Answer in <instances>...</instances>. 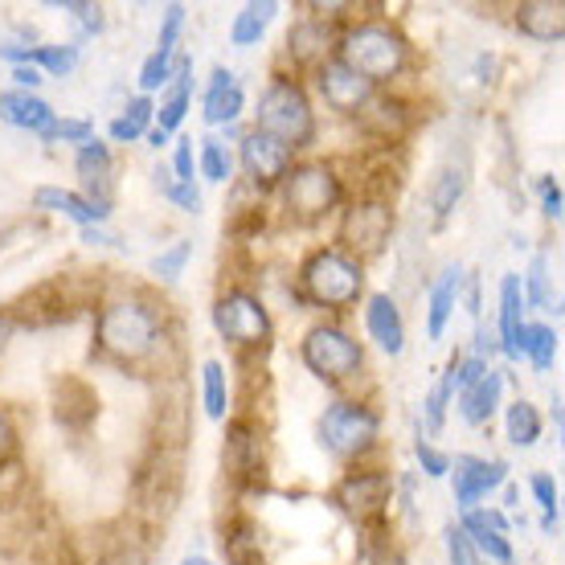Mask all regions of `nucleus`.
<instances>
[{
	"mask_svg": "<svg viewBox=\"0 0 565 565\" xmlns=\"http://www.w3.org/2000/svg\"><path fill=\"white\" fill-rule=\"evenodd\" d=\"M160 316L143 299H111L95 320V340L99 349L119 365H143L160 349Z\"/></svg>",
	"mask_w": 565,
	"mask_h": 565,
	"instance_id": "obj_1",
	"label": "nucleus"
},
{
	"mask_svg": "<svg viewBox=\"0 0 565 565\" xmlns=\"http://www.w3.org/2000/svg\"><path fill=\"white\" fill-rule=\"evenodd\" d=\"M340 62L356 71L369 86L390 83L406 71L411 62V45L397 29L382 25V21H365V25H353L344 38H340Z\"/></svg>",
	"mask_w": 565,
	"mask_h": 565,
	"instance_id": "obj_2",
	"label": "nucleus"
},
{
	"mask_svg": "<svg viewBox=\"0 0 565 565\" xmlns=\"http://www.w3.org/2000/svg\"><path fill=\"white\" fill-rule=\"evenodd\" d=\"M299 282H303V296L316 308L344 311L353 308L356 299H361V291H365V267L353 255H344L340 246H324V250H316L303 263Z\"/></svg>",
	"mask_w": 565,
	"mask_h": 565,
	"instance_id": "obj_3",
	"label": "nucleus"
},
{
	"mask_svg": "<svg viewBox=\"0 0 565 565\" xmlns=\"http://www.w3.org/2000/svg\"><path fill=\"white\" fill-rule=\"evenodd\" d=\"M255 131L270 136V140H279L287 152H296V148H308L316 140V115H311V103L308 95L299 90V83H270L263 90V99H258V111H255Z\"/></svg>",
	"mask_w": 565,
	"mask_h": 565,
	"instance_id": "obj_4",
	"label": "nucleus"
},
{
	"mask_svg": "<svg viewBox=\"0 0 565 565\" xmlns=\"http://www.w3.org/2000/svg\"><path fill=\"white\" fill-rule=\"evenodd\" d=\"M316 435H320V447L337 459H361L377 447V435H382V418L377 411H369L365 402H332L320 423H316Z\"/></svg>",
	"mask_w": 565,
	"mask_h": 565,
	"instance_id": "obj_5",
	"label": "nucleus"
},
{
	"mask_svg": "<svg viewBox=\"0 0 565 565\" xmlns=\"http://www.w3.org/2000/svg\"><path fill=\"white\" fill-rule=\"evenodd\" d=\"M299 356H303V365H308L320 382H332V385L356 377L361 365H365L361 344H356V340L337 324L311 328L308 337H303V344H299Z\"/></svg>",
	"mask_w": 565,
	"mask_h": 565,
	"instance_id": "obj_6",
	"label": "nucleus"
},
{
	"mask_svg": "<svg viewBox=\"0 0 565 565\" xmlns=\"http://www.w3.org/2000/svg\"><path fill=\"white\" fill-rule=\"evenodd\" d=\"M337 201L340 181L332 164H324V160H308V164H299V169L282 177V205L299 222H320V217L337 210Z\"/></svg>",
	"mask_w": 565,
	"mask_h": 565,
	"instance_id": "obj_7",
	"label": "nucleus"
},
{
	"mask_svg": "<svg viewBox=\"0 0 565 565\" xmlns=\"http://www.w3.org/2000/svg\"><path fill=\"white\" fill-rule=\"evenodd\" d=\"M213 328H217L230 344L258 349V344H267V337H270V316H267V308H263V299L234 287V291H226V296L213 303Z\"/></svg>",
	"mask_w": 565,
	"mask_h": 565,
	"instance_id": "obj_8",
	"label": "nucleus"
},
{
	"mask_svg": "<svg viewBox=\"0 0 565 565\" xmlns=\"http://www.w3.org/2000/svg\"><path fill=\"white\" fill-rule=\"evenodd\" d=\"M394 234V210H390V201H373V198H361L349 205L344 213V222H340V238L344 246L353 250V258H373L385 250V242ZM344 250V255H349Z\"/></svg>",
	"mask_w": 565,
	"mask_h": 565,
	"instance_id": "obj_9",
	"label": "nucleus"
},
{
	"mask_svg": "<svg viewBox=\"0 0 565 565\" xmlns=\"http://www.w3.org/2000/svg\"><path fill=\"white\" fill-rule=\"evenodd\" d=\"M332 500L361 524L382 521L385 509H390V500H394V476H390V471H349V476L337 483V495H332Z\"/></svg>",
	"mask_w": 565,
	"mask_h": 565,
	"instance_id": "obj_10",
	"label": "nucleus"
},
{
	"mask_svg": "<svg viewBox=\"0 0 565 565\" xmlns=\"http://www.w3.org/2000/svg\"><path fill=\"white\" fill-rule=\"evenodd\" d=\"M455 509L471 512L483 495H492L495 488H504L509 480V463L504 459H480V455H455Z\"/></svg>",
	"mask_w": 565,
	"mask_h": 565,
	"instance_id": "obj_11",
	"label": "nucleus"
},
{
	"mask_svg": "<svg viewBox=\"0 0 565 565\" xmlns=\"http://www.w3.org/2000/svg\"><path fill=\"white\" fill-rule=\"evenodd\" d=\"M316 86H320V95H324L328 107L340 115H361L365 103L373 99V86L356 71H349L340 57H324V62L316 66Z\"/></svg>",
	"mask_w": 565,
	"mask_h": 565,
	"instance_id": "obj_12",
	"label": "nucleus"
},
{
	"mask_svg": "<svg viewBox=\"0 0 565 565\" xmlns=\"http://www.w3.org/2000/svg\"><path fill=\"white\" fill-rule=\"evenodd\" d=\"M238 156H242V172L250 177L255 189H270V184H279L291 172V152L279 140L263 136V131H246L238 143Z\"/></svg>",
	"mask_w": 565,
	"mask_h": 565,
	"instance_id": "obj_13",
	"label": "nucleus"
},
{
	"mask_svg": "<svg viewBox=\"0 0 565 565\" xmlns=\"http://www.w3.org/2000/svg\"><path fill=\"white\" fill-rule=\"evenodd\" d=\"M467 533V541L476 545V553L480 557H488V562L495 565H512V545H509V516L495 509H471L463 512V524H459Z\"/></svg>",
	"mask_w": 565,
	"mask_h": 565,
	"instance_id": "obj_14",
	"label": "nucleus"
},
{
	"mask_svg": "<svg viewBox=\"0 0 565 565\" xmlns=\"http://www.w3.org/2000/svg\"><path fill=\"white\" fill-rule=\"evenodd\" d=\"M74 169L83 177V198L111 213V148L103 140H86L74 156Z\"/></svg>",
	"mask_w": 565,
	"mask_h": 565,
	"instance_id": "obj_15",
	"label": "nucleus"
},
{
	"mask_svg": "<svg viewBox=\"0 0 565 565\" xmlns=\"http://www.w3.org/2000/svg\"><path fill=\"white\" fill-rule=\"evenodd\" d=\"M54 414L66 430H86L99 418V394L83 377H62L54 390Z\"/></svg>",
	"mask_w": 565,
	"mask_h": 565,
	"instance_id": "obj_16",
	"label": "nucleus"
},
{
	"mask_svg": "<svg viewBox=\"0 0 565 565\" xmlns=\"http://www.w3.org/2000/svg\"><path fill=\"white\" fill-rule=\"evenodd\" d=\"M0 119L9 124V128H21V131H33L38 140H42L50 124H54V107L42 99V95H33V90H4L0 95Z\"/></svg>",
	"mask_w": 565,
	"mask_h": 565,
	"instance_id": "obj_17",
	"label": "nucleus"
},
{
	"mask_svg": "<svg viewBox=\"0 0 565 565\" xmlns=\"http://www.w3.org/2000/svg\"><path fill=\"white\" fill-rule=\"evenodd\" d=\"M495 349L521 361L524 344V296H521V275H504L500 279V332H495Z\"/></svg>",
	"mask_w": 565,
	"mask_h": 565,
	"instance_id": "obj_18",
	"label": "nucleus"
},
{
	"mask_svg": "<svg viewBox=\"0 0 565 565\" xmlns=\"http://www.w3.org/2000/svg\"><path fill=\"white\" fill-rule=\"evenodd\" d=\"M365 332L373 337V344L390 356H397L406 349V320H402V311H397V303L390 296H369Z\"/></svg>",
	"mask_w": 565,
	"mask_h": 565,
	"instance_id": "obj_19",
	"label": "nucleus"
},
{
	"mask_svg": "<svg viewBox=\"0 0 565 565\" xmlns=\"http://www.w3.org/2000/svg\"><path fill=\"white\" fill-rule=\"evenodd\" d=\"M0 57H9L13 66H33L42 74L66 78L78 66V45H0Z\"/></svg>",
	"mask_w": 565,
	"mask_h": 565,
	"instance_id": "obj_20",
	"label": "nucleus"
},
{
	"mask_svg": "<svg viewBox=\"0 0 565 565\" xmlns=\"http://www.w3.org/2000/svg\"><path fill=\"white\" fill-rule=\"evenodd\" d=\"M33 205L45 213H62V217H71L78 226H103L111 213L99 210V205H90L83 193H74V189H57V184H42L38 193H33Z\"/></svg>",
	"mask_w": 565,
	"mask_h": 565,
	"instance_id": "obj_21",
	"label": "nucleus"
},
{
	"mask_svg": "<svg viewBox=\"0 0 565 565\" xmlns=\"http://www.w3.org/2000/svg\"><path fill=\"white\" fill-rule=\"evenodd\" d=\"M516 29L533 42H562L565 4L562 0H524V4H516Z\"/></svg>",
	"mask_w": 565,
	"mask_h": 565,
	"instance_id": "obj_22",
	"label": "nucleus"
},
{
	"mask_svg": "<svg viewBox=\"0 0 565 565\" xmlns=\"http://www.w3.org/2000/svg\"><path fill=\"white\" fill-rule=\"evenodd\" d=\"M459 291H463V270L447 267L430 287V299H426V337L430 340H443L455 316V303H459Z\"/></svg>",
	"mask_w": 565,
	"mask_h": 565,
	"instance_id": "obj_23",
	"label": "nucleus"
},
{
	"mask_svg": "<svg viewBox=\"0 0 565 565\" xmlns=\"http://www.w3.org/2000/svg\"><path fill=\"white\" fill-rule=\"evenodd\" d=\"M242 107H246V95H242L238 78H234L226 66H217L210 78V90H205V107H201L205 124H210V128H217V124H234V119L242 115Z\"/></svg>",
	"mask_w": 565,
	"mask_h": 565,
	"instance_id": "obj_24",
	"label": "nucleus"
},
{
	"mask_svg": "<svg viewBox=\"0 0 565 565\" xmlns=\"http://www.w3.org/2000/svg\"><path fill=\"white\" fill-rule=\"evenodd\" d=\"M328 50H332V29H328L324 17H303L287 33V54L296 57L299 66H320Z\"/></svg>",
	"mask_w": 565,
	"mask_h": 565,
	"instance_id": "obj_25",
	"label": "nucleus"
},
{
	"mask_svg": "<svg viewBox=\"0 0 565 565\" xmlns=\"http://www.w3.org/2000/svg\"><path fill=\"white\" fill-rule=\"evenodd\" d=\"M189 103H193V62H189V57H177L169 99L156 107V128L164 131V136H172V131L184 124V115H189Z\"/></svg>",
	"mask_w": 565,
	"mask_h": 565,
	"instance_id": "obj_26",
	"label": "nucleus"
},
{
	"mask_svg": "<svg viewBox=\"0 0 565 565\" xmlns=\"http://www.w3.org/2000/svg\"><path fill=\"white\" fill-rule=\"evenodd\" d=\"M500 394H504V373L500 369H488L480 382L459 394V418L471 426H483L500 406Z\"/></svg>",
	"mask_w": 565,
	"mask_h": 565,
	"instance_id": "obj_27",
	"label": "nucleus"
},
{
	"mask_svg": "<svg viewBox=\"0 0 565 565\" xmlns=\"http://www.w3.org/2000/svg\"><path fill=\"white\" fill-rule=\"evenodd\" d=\"M361 128L373 136V140L382 143H394L406 136V128H411V115H406V107L397 99H373L365 103V111H361Z\"/></svg>",
	"mask_w": 565,
	"mask_h": 565,
	"instance_id": "obj_28",
	"label": "nucleus"
},
{
	"mask_svg": "<svg viewBox=\"0 0 565 565\" xmlns=\"http://www.w3.org/2000/svg\"><path fill=\"white\" fill-rule=\"evenodd\" d=\"M222 459H226L230 476H238V480H246L250 471H258V435L250 423H242V418H234V423L226 426V451H222Z\"/></svg>",
	"mask_w": 565,
	"mask_h": 565,
	"instance_id": "obj_29",
	"label": "nucleus"
},
{
	"mask_svg": "<svg viewBox=\"0 0 565 565\" xmlns=\"http://www.w3.org/2000/svg\"><path fill=\"white\" fill-rule=\"evenodd\" d=\"M275 17H279V4H275V0H250V4H242V13L234 17V25H230V42L242 45V50H246V45H258Z\"/></svg>",
	"mask_w": 565,
	"mask_h": 565,
	"instance_id": "obj_30",
	"label": "nucleus"
},
{
	"mask_svg": "<svg viewBox=\"0 0 565 565\" xmlns=\"http://www.w3.org/2000/svg\"><path fill=\"white\" fill-rule=\"evenodd\" d=\"M504 435H509L512 447H533L541 438V414L533 402L516 397L509 411H504Z\"/></svg>",
	"mask_w": 565,
	"mask_h": 565,
	"instance_id": "obj_31",
	"label": "nucleus"
},
{
	"mask_svg": "<svg viewBox=\"0 0 565 565\" xmlns=\"http://www.w3.org/2000/svg\"><path fill=\"white\" fill-rule=\"evenodd\" d=\"M463 189H467V172L463 169H438L435 172V181H430V213L435 217H447V213H455V205H459V198H463Z\"/></svg>",
	"mask_w": 565,
	"mask_h": 565,
	"instance_id": "obj_32",
	"label": "nucleus"
},
{
	"mask_svg": "<svg viewBox=\"0 0 565 565\" xmlns=\"http://www.w3.org/2000/svg\"><path fill=\"white\" fill-rule=\"evenodd\" d=\"M521 356H529L537 373H550L553 361H557V332L550 324H524Z\"/></svg>",
	"mask_w": 565,
	"mask_h": 565,
	"instance_id": "obj_33",
	"label": "nucleus"
},
{
	"mask_svg": "<svg viewBox=\"0 0 565 565\" xmlns=\"http://www.w3.org/2000/svg\"><path fill=\"white\" fill-rule=\"evenodd\" d=\"M201 394H205V414L222 423L230 411L226 365H222V361H205V365H201Z\"/></svg>",
	"mask_w": 565,
	"mask_h": 565,
	"instance_id": "obj_34",
	"label": "nucleus"
},
{
	"mask_svg": "<svg viewBox=\"0 0 565 565\" xmlns=\"http://www.w3.org/2000/svg\"><path fill=\"white\" fill-rule=\"evenodd\" d=\"M152 111H156L152 99H148V95H136V99L128 103V111L111 124V140L131 143V140H140V136H148V119H152Z\"/></svg>",
	"mask_w": 565,
	"mask_h": 565,
	"instance_id": "obj_35",
	"label": "nucleus"
},
{
	"mask_svg": "<svg viewBox=\"0 0 565 565\" xmlns=\"http://www.w3.org/2000/svg\"><path fill=\"white\" fill-rule=\"evenodd\" d=\"M156 189H160V193H164V198H169L181 213H201V189L198 184L177 181L172 169H164V164L156 169Z\"/></svg>",
	"mask_w": 565,
	"mask_h": 565,
	"instance_id": "obj_36",
	"label": "nucleus"
},
{
	"mask_svg": "<svg viewBox=\"0 0 565 565\" xmlns=\"http://www.w3.org/2000/svg\"><path fill=\"white\" fill-rule=\"evenodd\" d=\"M524 308H550V258L537 255L529 263V275L521 282Z\"/></svg>",
	"mask_w": 565,
	"mask_h": 565,
	"instance_id": "obj_37",
	"label": "nucleus"
},
{
	"mask_svg": "<svg viewBox=\"0 0 565 565\" xmlns=\"http://www.w3.org/2000/svg\"><path fill=\"white\" fill-rule=\"evenodd\" d=\"M201 177L213 184H226L230 181V169H234V160H230L226 143L222 140H201Z\"/></svg>",
	"mask_w": 565,
	"mask_h": 565,
	"instance_id": "obj_38",
	"label": "nucleus"
},
{
	"mask_svg": "<svg viewBox=\"0 0 565 565\" xmlns=\"http://www.w3.org/2000/svg\"><path fill=\"white\" fill-rule=\"evenodd\" d=\"M172 71H177V57L152 50V54H148V62L140 66V90L148 95V90H160V86H169L172 83Z\"/></svg>",
	"mask_w": 565,
	"mask_h": 565,
	"instance_id": "obj_39",
	"label": "nucleus"
},
{
	"mask_svg": "<svg viewBox=\"0 0 565 565\" xmlns=\"http://www.w3.org/2000/svg\"><path fill=\"white\" fill-rule=\"evenodd\" d=\"M189 258H193V242L189 238H181V242H172L169 250H160V255L152 258V270L156 275H160V279H177V275H181L184 270V263H189Z\"/></svg>",
	"mask_w": 565,
	"mask_h": 565,
	"instance_id": "obj_40",
	"label": "nucleus"
},
{
	"mask_svg": "<svg viewBox=\"0 0 565 565\" xmlns=\"http://www.w3.org/2000/svg\"><path fill=\"white\" fill-rule=\"evenodd\" d=\"M455 397V382H451V369H447V373H443V382L435 385V390H430V394H426V423L435 426H443V418H447V402H451Z\"/></svg>",
	"mask_w": 565,
	"mask_h": 565,
	"instance_id": "obj_41",
	"label": "nucleus"
},
{
	"mask_svg": "<svg viewBox=\"0 0 565 565\" xmlns=\"http://www.w3.org/2000/svg\"><path fill=\"white\" fill-rule=\"evenodd\" d=\"M42 140L45 143H50V140H62V143H78V148H83L86 140H95V128H90L86 119H54Z\"/></svg>",
	"mask_w": 565,
	"mask_h": 565,
	"instance_id": "obj_42",
	"label": "nucleus"
},
{
	"mask_svg": "<svg viewBox=\"0 0 565 565\" xmlns=\"http://www.w3.org/2000/svg\"><path fill=\"white\" fill-rule=\"evenodd\" d=\"M529 488H533V495H537L541 512H545V529H553L557 524V500H562V492H557V483H553V476H533L529 480Z\"/></svg>",
	"mask_w": 565,
	"mask_h": 565,
	"instance_id": "obj_43",
	"label": "nucleus"
},
{
	"mask_svg": "<svg viewBox=\"0 0 565 565\" xmlns=\"http://www.w3.org/2000/svg\"><path fill=\"white\" fill-rule=\"evenodd\" d=\"M447 553H451V565H483V557L476 553V545L467 541L459 524H447Z\"/></svg>",
	"mask_w": 565,
	"mask_h": 565,
	"instance_id": "obj_44",
	"label": "nucleus"
},
{
	"mask_svg": "<svg viewBox=\"0 0 565 565\" xmlns=\"http://www.w3.org/2000/svg\"><path fill=\"white\" fill-rule=\"evenodd\" d=\"M181 29H184V4H169V9H164V25H160V42H156V50H160V54H177Z\"/></svg>",
	"mask_w": 565,
	"mask_h": 565,
	"instance_id": "obj_45",
	"label": "nucleus"
},
{
	"mask_svg": "<svg viewBox=\"0 0 565 565\" xmlns=\"http://www.w3.org/2000/svg\"><path fill=\"white\" fill-rule=\"evenodd\" d=\"M414 455H418V463H423V471L430 476V480H443V476L451 471V455H443L438 447H430L426 438L414 443Z\"/></svg>",
	"mask_w": 565,
	"mask_h": 565,
	"instance_id": "obj_46",
	"label": "nucleus"
},
{
	"mask_svg": "<svg viewBox=\"0 0 565 565\" xmlns=\"http://www.w3.org/2000/svg\"><path fill=\"white\" fill-rule=\"evenodd\" d=\"M62 9H66L78 25H83V33H99V29H103V9H99V4H86V0H66Z\"/></svg>",
	"mask_w": 565,
	"mask_h": 565,
	"instance_id": "obj_47",
	"label": "nucleus"
},
{
	"mask_svg": "<svg viewBox=\"0 0 565 565\" xmlns=\"http://www.w3.org/2000/svg\"><path fill=\"white\" fill-rule=\"evenodd\" d=\"M353 565H402V557H397L394 545H382V541H365Z\"/></svg>",
	"mask_w": 565,
	"mask_h": 565,
	"instance_id": "obj_48",
	"label": "nucleus"
},
{
	"mask_svg": "<svg viewBox=\"0 0 565 565\" xmlns=\"http://www.w3.org/2000/svg\"><path fill=\"white\" fill-rule=\"evenodd\" d=\"M537 189H541V210H545V217H562V205H565V198H562V184L553 181V177H541L537 181Z\"/></svg>",
	"mask_w": 565,
	"mask_h": 565,
	"instance_id": "obj_49",
	"label": "nucleus"
},
{
	"mask_svg": "<svg viewBox=\"0 0 565 565\" xmlns=\"http://www.w3.org/2000/svg\"><path fill=\"white\" fill-rule=\"evenodd\" d=\"M172 177L184 184H193V140L177 143V156H172Z\"/></svg>",
	"mask_w": 565,
	"mask_h": 565,
	"instance_id": "obj_50",
	"label": "nucleus"
},
{
	"mask_svg": "<svg viewBox=\"0 0 565 565\" xmlns=\"http://www.w3.org/2000/svg\"><path fill=\"white\" fill-rule=\"evenodd\" d=\"M17 455V430H13V423L4 418V411H0V467L9 463Z\"/></svg>",
	"mask_w": 565,
	"mask_h": 565,
	"instance_id": "obj_51",
	"label": "nucleus"
},
{
	"mask_svg": "<svg viewBox=\"0 0 565 565\" xmlns=\"http://www.w3.org/2000/svg\"><path fill=\"white\" fill-rule=\"evenodd\" d=\"M13 83H17V90H38V86L45 83V74L33 71V66H13Z\"/></svg>",
	"mask_w": 565,
	"mask_h": 565,
	"instance_id": "obj_52",
	"label": "nucleus"
},
{
	"mask_svg": "<svg viewBox=\"0 0 565 565\" xmlns=\"http://www.w3.org/2000/svg\"><path fill=\"white\" fill-rule=\"evenodd\" d=\"M83 242H90V246H119V238H111L103 226H86L83 230Z\"/></svg>",
	"mask_w": 565,
	"mask_h": 565,
	"instance_id": "obj_53",
	"label": "nucleus"
},
{
	"mask_svg": "<svg viewBox=\"0 0 565 565\" xmlns=\"http://www.w3.org/2000/svg\"><path fill=\"white\" fill-rule=\"evenodd\" d=\"M17 332V320H13V311H0V353L9 349V340H13Z\"/></svg>",
	"mask_w": 565,
	"mask_h": 565,
	"instance_id": "obj_54",
	"label": "nucleus"
},
{
	"mask_svg": "<svg viewBox=\"0 0 565 565\" xmlns=\"http://www.w3.org/2000/svg\"><path fill=\"white\" fill-rule=\"evenodd\" d=\"M148 140H152V148H164V143H169V136H164L160 128H152V131H148Z\"/></svg>",
	"mask_w": 565,
	"mask_h": 565,
	"instance_id": "obj_55",
	"label": "nucleus"
},
{
	"mask_svg": "<svg viewBox=\"0 0 565 565\" xmlns=\"http://www.w3.org/2000/svg\"><path fill=\"white\" fill-rule=\"evenodd\" d=\"M181 565H213V562H210V557H184Z\"/></svg>",
	"mask_w": 565,
	"mask_h": 565,
	"instance_id": "obj_56",
	"label": "nucleus"
}]
</instances>
